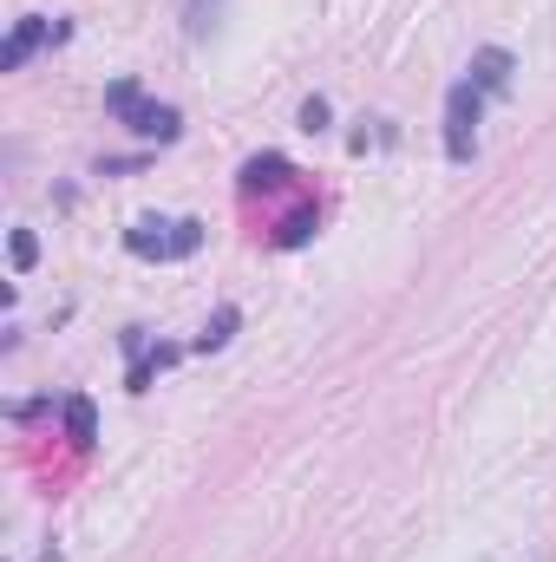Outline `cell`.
<instances>
[{"label":"cell","instance_id":"obj_8","mask_svg":"<svg viewBox=\"0 0 556 562\" xmlns=\"http://www.w3.org/2000/svg\"><path fill=\"white\" fill-rule=\"evenodd\" d=\"M308 236H314V203H308V210H294V216L281 223V229H276V243H281V249H301Z\"/></svg>","mask_w":556,"mask_h":562},{"label":"cell","instance_id":"obj_3","mask_svg":"<svg viewBox=\"0 0 556 562\" xmlns=\"http://www.w3.org/2000/svg\"><path fill=\"white\" fill-rule=\"evenodd\" d=\"M105 105H112V112H119L138 138H157V144L177 138V112H170V105H151V99H138V86H132V79H119V86L105 92Z\"/></svg>","mask_w":556,"mask_h":562},{"label":"cell","instance_id":"obj_2","mask_svg":"<svg viewBox=\"0 0 556 562\" xmlns=\"http://www.w3.org/2000/svg\"><path fill=\"white\" fill-rule=\"evenodd\" d=\"M478 112H485V92L471 79H458L445 92V157L452 164H471V150H478Z\"/></svg>","mask_w":556,"mask_h":562},{"label":"cell","instance_id":"obj_11","mask_svg":"<svg viewBox=\"0 0 556 562\" xmlns=\"http://www.w3.org/2000/svg\"><path fill=\"white\" fill-rule=\"evenodd\" d=\"M321 125H327V99H308L301 105V132H321Z\"/></svg>","mask_w":556,"mask_h":562},{"label":"cell","instance_id":"obj_4","mask_svg":"<svg viewBox=\"0 0 556 562\" xmlns=\"http://www.w3.org/2000/svg\"><path fill=\"white\" fill-rule=\"evenodd\" d=\"M46 40H59V26H53V20H20V26L7 33V46H0V72H20Z\"/></svg>","mask_w":556,"mask_h":562},{"label":"cell","instance_id":"obj_5","mask_svg":"<svg viewBox=\"0 0 556 562\" xmlns=\"http://www.w3.org/2000/svg\"><path fill=\"white\" fill-rule=\"evenodd\" d=\"M511 72H518V66H511V53H504V46H485V53L471 59V86H478V92H504V86H511Z\"/></svg>","mask_w":556,"mask_h":562},{"label":"cell","instance_id":"obj_7","mask_svg":"<svg viewBox=\"0 0 556 562\" xmlns=\"http://www.w3.org/2000/svg\"><path fill=\"white\" fill-rule=\"evenodd\" d=\"M66 431H73V445H92V438H99L92 400H66Z\"/></svg>","mask_w":556,"mask_h":562},{"label":"cell","instance_id":"obj_9","mask_svg":"<svg viewBox=\"0 0 556 562\" xmlns=\"http://www.w3.org/2000/svg\"><path fill=\"white\" fill-rule=\"evenodd\" d=\"M230 334H236V307H216V321H210V327L197 334V347H203V353H216V347H223Z\"/></svg>","mask_w":556,"mask_h":562},{"label":"cell","instance_id":"obj_10","mask_svg":"<svg viewBox=\"0 0 556 562\" xmlns=\"http://www.w3.org/2000/svg\"><path fill=\"white\" fill-rule=\"evenodd\" d=\"M33 256H40V243L26 229H13V269H33Z\"/></svg>","mask_w":556,"mask_h":562},{"label":"cell","instance_id":"obj_1","mask_svg":"<svg viewBox=\"0 0 556 562\" xmlns=\"http://www.w3.org/2000/svg\"><path fill=\"white\" fill-rule=\"evenodd\" d=\"M197 243H203V223H190V216H177V223L144 216V223L125 229V249L144 256V262H184V256H197Z\"/></svg>","mask_w":556,"mask_h":562},{"label":"cell","instance_id":"obj_6","mask_svg":"<svg viewBox=\"0 0 556 562\" xmlns=\"http://www.w3.org/2000/svg\"><path fill=\"white\" fill-rule=\"evenodd\" d=\"M288 177H294V170H288V157H276V150H263V157L243 164V190H249V196H256V190H281Z\"/></svg>","mask_w":556,"mask_h":562}]
</instances>
